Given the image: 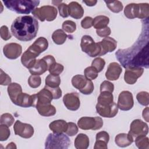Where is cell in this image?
<instances>
[{"label":"cell","instance_id":"obj_1","mask_svg":"<svg viewBox=\"0 0 149 149\" xmlns=\"http://www.w3.org/2000/svg\"><path fill=\"white\" fill-rule=\"evenodd\" d=\"M148 30L142 32L137 41L131 47L118 49L115 55L122 64L127 67H144L148 68Z\"/></svg>","mask_w":149,"mask_h":149},{"label":"cell","instance_id":"obj_2","mask_svg":"<svg viewBox=\"0 0 149 149\" xmlns=\"http://www.w3.org/2000/svg\"><path fill=\"white\" fill-rule=\"evenodd\" d=\"M11 33L17 40L29 41L34 39L38 30L37 20L31 16H22L16 17L10 26Z\"/></svg>","mask_w":149,"mask_h":149},{"label":"cell","instance_id":"obj_3","mask_svg":"<svg viewBox=\"0 0 149 149\" xmlns=\"http://www.w3.org/2000/svg\"><path fill=\"white\" fill-rule=\"evenodd\" d=\"M48 47V40L43 37H38L23 54L21 57L22 65L29 69L31 68L37 61L36 58Z\"/></svg>","mask_w":149,"mask_h":149},{"label":"cell","instance_id":"obj_4","mask_svg":"<svg viewBox=\"0 0 149 149\" xmlns=\"http://www.w3.org/2000/svg\"><path fill=\"white\" fill-rule=\"evenodd\" d=\"M4 5L9 10L19 14H29L39 5L40 1L4 0Z\"/></svg>","mask_w":149,"mask_h":149},{"label":"cell","instance_id":"obj_5","mask_svg":"<svg viewBox=\"0 0 149 149\" xmlns=\"http://www.w3.org/2000/svg\"><path fill=\"white\" fill-rule=\"evenodd\" d=\"M124 14L130 19L139 18L148 19L149 16V5L147 3H129L124 9Z\"/></svg>","mask_w":149,"mask_h":149},{"label":"cell","instance_id":"obj_6","mask_svg":"<svg viewBox=\"0 0 149 149\" xmlns=\"http://www.w3.org/2000/svg\"><path fill=\"white\" fill-rule=\"evenodd\" d=\"M70 144L69 138L62 133H49L45 142L46 149H66Z\"/></svg>","mask_w":149,"mask_h":149},{"label":"cell","instance_id":"obj_7","mask_svg":"<svg viewBox=\"0 0 149 149\" xmlns=\"http://www.w3.org/2000/svg\"><path fill=\"white\" fill-rule=\"evenodd\" d=\"M80 47L82 51L86 53L90 57L101 56V48L98 42L95 43L92 37L84 35L81 39Z\"/></svg>","mask_w":149,"mask_h":149},{"label":"cell","instance_id":"obj_8","mask_svg":"<svg viewBox=\"0 0 149 149\" xmlns=\"http://www.w3.org/2000/svg\"><path fill=\"white\" fill-rule=\"evenodd\" d=\"M72 86L85 95L91 94L94 90V84L91 80L81 74L74 76L71 80Z\"/></svg>","mask_w":149,"mask_h":149},{"label":"cell","instance_id":"obj_9","mask_svg":"<svg viewBox=\"0 0 149 149\" xmlns=\"http://www.w3.org/2000/svg\"><path fill=\"white\" fill-rule=\"evenodd\" d=\"M31 13L36 18L41 22L45 20L51 22L56 19L58 11L54 6L45 5L40 8H36Z\"/></svg>","mask_w":149,"mask_h":149},{"label":"cell","instance_id":"obj_10","mask_svg":"<svg viewBox=\"0 0 149 149\" xmlns=\"http://www.w3.org/2000/svg\"><path fill=\"white\" fill-rule=\"evenodd\" d=\"M55 62V59L52 55H47L41 59H37L34 66L29 69V72L33 75H41L44 73L49 66Z\"/></svg>","mask_w":149,"mask_h":149},{"label":"cell","instance_id":"obj_11","mask_svg":"<svg viewBox=\"0 0 149 149\" xmlns=\"http://www.w3.org/2000/svg\"><path fill=\"white\" fill-rule=\"evenodd\" d=\"M77 125L82 130H98L103 126V120L101 117L84 116L80 118Z\"/></svg>","mask_w":149,"mask_h":149},{"label":"cell","instance_id":"obj_12","mask_svg":"<svg viewBox=\"0 0 149 149\" xmlns=\"http://www.w3.org/2000/svg\"><path fill=\"white\" fill-rule=\"evenodd\" d=\"M148 133V127L147 124L140 119H135L131 123L128 133L134 139L137 136H146Z\"/></svg>","mask_w":149,"mask_h":149},{"label":"cell","instance_id":"obj_13","mask_svg":"<svg viewBox=\"0 0 149 149\" xmlns=\"http://www.w3.org/2000/svg\"><path fill=\"white\" fill-rule=\"evenodd\" d=\"M13 130L16 135H18L24 139L31 137L34 133L33 127L28 123H22L17 120L13 126Z\"/></svg>","mask_w":149,"mask_h":149},{"label":"cell","instance_id":"obj_14","mask_svg":"<svg viewBox=\"0 0 149 149\" xmlns=\"http://www.w3.org/2000/svg\"><path fill=\"white\" fill-rule=\"evenodd\" d=\"M134 105L133 95L129 91H122L118 99L117 106L122 111H129L131 109Z\"/></svg>","mask_w":149,"mask_h":149},{"label":"cell","instance_id":"obj_15","mask_svg":"<svg viewBox=\"0 0 149 149\" xmlns=\"http://www.w3.org/2000/svg\"><path fill=\"white\" fill-rule=\"evenodd\" d=\"M125 69L124 80L129 84H134L144 72V69L141 67H127Z\"/></svg>","mask_w":149,"mask_h":149},{"label":"cell","instance_id":"obj_16","mask_svg":"<svg viewBox=\"0 0 149 149\" xmlns=\"http://www.w3.org/2000/svg\"><path fill=\"white\" fill-rule=\"evenodd\" d=\"M95 108L97 112L100 116L104 118H113L118 112V106L114 102L106 105H101L97 104Z\"/></svg>","mask_w":149,"mask_h":149},{"label":"cell","instance_id":"obj_17","mask_svg":"<svg viewBox=\"0 0 149 149\" xmlns=\"http://www.w3.org/2000/svg\"><path fill=\"white\" fill-rule=\"evenodd\" d=\"M63 102L66 108L70 111H76L80 106V97L76 92L66 94L63 96Z\"/></svg>","mask_w":149,"mask_h":149},{"label":"cell","instance_id":"obj_18","mask_svg":"<svg viewBox=\"0 0 149 149\" xmlns=\"http://www.w3.org/2000/svg\"><path fill=\"white\" fill-rule=\"evenodd\" d=\"M22 52V46L17 43H8L3 48L4 55L9 59H16L20 56Z\"/></svg>","mask_w":149,"mask_h":149},{"label":"cell","instance_id":"obj_19","mask_svg":"<svg viewBox=\"0 0 149 149\" xmlns=\"http://www.w3.org/2000/svg\"><path fill=\"white\" fill-rule=\"evenodd\" d=\"M122 72V69L119 63L112 62L109 64L105 72V77L109 80H116L119 79Z\"/></svg>","mask_w":149,"mask_h":149},{"label":"cell","instance_id":"obj_20","mask_svg":"<svg viewBox=\"0 0 149 149\" xmlns=\"http://www.w3.org/2000/svg\"><path fill=\"white\" fill-rule=\"evenodd\" d=\"M36 100V95H29L28 94L22 93L17 97L15 105L23 107V108H29L30 107L34 106V102Z\"/></svg>","mask_w":149,"mask_h":149},{"label":"cell","instance_id":"obj_21","mask_svg":"<svg viewBox=\"0 0 149 149\" xmlns=\"http://www.w3.org/2000/svg\"><path fill=\"white\" fill-rule=\"evenodd\" d=\"M101 48V56L104 55L108 52H111L113 51L117 47L116 41L109 37H105L102 40L98 42Z\"/></svg>","mask_w":149,"mask_h":149},{"label":"cell","instance_id":"obj_22","mask_svg":"<svg viewBox=\"0 0 149 149\" xmlns=\"http://www.w3.org/2000/svg\"><path fill=\"white\" fill-rule=\"evenodd\" d=\"M35 95H36V100L34 102V106L36 104H51L52 100H53V96L51 92L45 86Z\"/></svg>","mask_w":149,"mask_h":149},{"label":"cell","instance_id":"obj_23","mask_svg":"<svg viewBox=\"0 0 149 149\" xmlns=\"http://www.w3.org/2000/svg\"><path fill=\"white\" fill-rule=\"evenodd\" d=\"M68 5L69 16L75 19H79L83 17L84 9L80 4L77 2L73 1L70 2Z\"/></svg>","mask_w":149,"mask_h":149},{"label":"cell","instance_id":"obj_24","mask_svg":"<svg viewBox=\"0 0 149 149\" xmlns=\"http://www.w3.org/2000/svg\"><path fill=\"white\" fill-rule=\"evenodd\" d=\"M34 107L36 108L39 114L43 116H53L56 113V112L55 107L54 105H51V104H36Z\"/></svg>","mask_w":149,"mask_h":149},{"label":"cell","instance_id":"obj_25","mask_svg":"<svg viewBox=\"0 0 149 149\" xmlns=\"http://www.w3.org/2000/svg\"><path fill=\"white\" fill-rule=\"evenodd\" d=\"M134 141L133 137L129 133H119L116 136L115 142L120 147H126L130 146Z\"/></svg>","mask_w":149,"mask_h":149},{"label":"cell","instance_id":"obj_26","mask_svg":"<svg viewBox=\"0 0 149 149\" xmlns=\"http://www.w3.org/2000/svg\"><path fill=\"white\" fill-rule=\"evenodd\" d=\"M68 127V123L62 119L55 120L51 122L49 125V129L55 133H65Z\"/></svg>","mask_w":149,"mask_h":149},{"label":"cell","instance_id":"obj_27","mask_svg":"<svg viewBox=\"0 0 149 149\" xmlns=\"http://www.w3.org/2000/svg\"><path fill=\"white\" fill-rule=\"evenodd\" d=\"M8 93L10 100L15 104L17 97L22 93V87L16 83H11L8 85Z\"/></svg>","mask_w":149,"mask_h":149},{"label":"cell","instance_id":"obj_28","mask_svg":"<svg viewBox=\"0 0 149 149\" xmlns=\"http://www.w3.org/2000/svg\"><path fill=\"white\" fill-rule=\"evenodd\" d=\"M89 138L84 133L79 134L74 140V147L76 149H86L89 146Z\"/></svg>","mask_w":149,"mask_h":149},{"label":"cell","instance_id":"obj_29","mask_svg":"<svg viewBox=\"0 0 149 149\" xmlns=\"http://www.w3.org/2000/svg\"><path fill=\"white\" fill-rule=\"evenodd\" d=\"M109 22L108 17L104 15H100L95 17L93 20V26L96 29H101L107 27Z\"/></svg>","mask_w":149,"mask_h":149},{"label":"cell","instance_id":"obj_30","mask_svg":"<svg viewBox=\"0 0 149 149\" xmlns=\"http://www.w3.org/2000/svg\"><path fill=\"white\" fill-rule=\"evenodd\" d=\"M113 102V96L112 93L108 91H102L97 99V104L101 105H106Z\"/></svg>","mask_w":149,"mask_h":149},{"label":"cell","instance_id":"obj_31","mask_svg":"<svg viewBox=\"0 0 149 149\" xmlns=\"http://www.w3.org/2000/svg\"><path fill=\"white\" fill-rule=\"evenodd\" d=\"M68 37V35L61 29L56 30L52 34V39L54 43L57 45L63 44Z\"/></svg>","mask_w":149,"mask_h":149},{"label":"cell","instance_id":"obj_32","mask_svg":"<svg viewBox=\"0 0 149 149\" xmlns=\"http://www.w3.org/2000/svg\"><path fill=\"white\" fill-rule=\"evenodd\" d=\"M45 83V86L48 87L52 88L58 87L61 84V78L59 76H55L49 74L46 77Z\"/></svg>","mask_w":149,"mask_h":149},{"label":"cell","instance_id":"obj_33","mask_svg":"<svg viewBox=\"0 0 149 149\" xmlns=\"http://www.w3.org/2000/svg\"><path fill=\"white\" fill-rule=\"evenodd\" d=\"M107 5V6L109 9L113 13H119L123 9V5L119 1H104Z\"/></svg>","mask_w":149,"mask_h":149},{"label":"cell","instance_id":"obj_34","mask_svg":"<svg viewBox=\"0 0 149 149\" xmlns=\"http://www.w3.org/2000/svg\"><path fill=\"white\" fill-rule=\"evenodd\" d=\"M135 144L140 149H148V138L146 136H140L135 138Z\"/></svg>","mask_w":149,"mask_h":149},{"label":"cell","instance_id":"obj_35","mask_svg":"<svg viewBox=\"0 0 149 149\" xmlns=\"http://www.w3.org/2000/svg\"><path fill=\"white\" fill-rule=\"evenodd\" d=\"M64 69V67L62 65L55 62L52 64L48 68V71L50 74L55 76H59Z\"/></svg>","mask_w":149,"mask_h":149},{"label":"cell","instance_id":"obj_36","mask_svg":"<svg viewBox=\"0 0 149 149\" xmlns=\"http://www.w3.org/2000/svg\"><path fill=\"white\" fill-rule=\"evenodd\" d=\"M136 98L139 104L141 105L147 106L149 104V94L148 92L141 91L137 93Z\"/></svg>","mask_w":149,"mask_h":149},{"label":"cell","instance_id":"obj_37","mask_svg":"<svg viewBox=\"0 0 149 149\" xmlns=\"http://www.w3.org/2000/svg\"><path fill=\"white\" fill-rule=\"evenodd\" d=\"M63 30L68 33H72L76 30V23L72 20H65L63 22L62 25Z\"/></svg>","mask_w":149,"mask_h":149},{"label":"cell","instance_id":"obj_38","mask_svg":"<svg viewBox=\"0 0 149 149\" xmlns=\"http://www.w3.org/2000/svg\"><path fill=\"white\" fill-rule=\"evenodd\" d=\"M84 76L87 79H90L91 80L95 79L98 75V72H97V70L92 66L86 68L84 69Z\"/></svg>","mask_w":149,"mask_h":149},{"label":"cell","instance_id":"obj_39","mask_svg":"<svg viewBox=\"0 0 149 149\" xmlns=\"http://www.w3.org/2000/svg\"><path fill=\"white\" fill-rule=\"evenodd\" d=\"M15 121L13 116L9 113H3L0 119V123L1 125H5L9 127L12 125Z\"/></svg>","mask_w":149,"mask_h":149},{"label":"cell","instance_id":"obj_40","mask_svg":"<svg viewBox=\"0 0 149 149\" xmlns=\"http://www.w3.org/2000/svg\"><path fill=\"white\" fill-rule=\"evenodd\" d=\"M41 83V79L38 75L31 74L28 79V84L33 88L38 87Z\"/></svg>","mask_w":149,"mask_h":149},{"label":"cell","instance_id":"obj_41","mask_svg":"<svg viewBox=\"0 0 149 149\" xmlns=\"http://www.w3.org/2000/svg\"><path fill=\"white\" fill-rule=\"evenodd\" d=\"M10 134V132L9 126L5 125H1L0 126V141H6L8 139Z\"/></svg>","mask_w":149,"mask_h":149},{"label":"cell","instance_id":"obj_42","mask_svg":"<svg viewBox=\"0 0 149 149\" xmlns=\"http://www.w3.org/2000/svg\"><path fill=\"white\" fill-rule=\"evenodd\" d=\"M105 62L104 59L100 57L95 58L91 63V66L94 67L98 72H100L102 70L105 66Z\"/></svg>","mask_w":149,"mask_h":149},{"label":"cell","instance_id":"obj_43","mask_svg":"<svg viewBox=\"0 0 149 149\" xmlns=\"http://www.w3.org/2000/svg\"><path fill=\"white\" fill-rule=\"evenodd\" d=\"M78 132V127L73 122H68L67 129L65 133L69 136H73Z\"/></svg>","mask_w":149,"mask_h":149},{"label":"cell","instance_id":"obj_44","mask_svg":"<svg viewBox=\"0 0 149 149\" xmlns=\"http://www.w3.org/2000/svg\"><path fill=\"white\" fill-rule=\"evenodd\" d=\"M114 90V85L111 82L105 80L100 85V91H108L112 93Z\"/></svg>","mask_w":149,"mask_h":149},{"label":"cell","instance_id":"obj_45","mask_svg":"<svg viewBox=\"0 0 149 149\" xmlns=\"http://www.w3.org/2000/svg\"><path fill=\"white\" fill-rule=\"evenodd\" d=\"M58 8L59 12V15L62 17H68L69 16L68 5L65 3H61L58 6Z\"/></svg>","mask_w":149,"mask_h":149},{"label":"cell","instance_id":"obj_46","mask_svg":"<svg viewBox=\"0 0 149 149\" xmlns=\"http://www.w3.org/2000/svg\"><path fill=\"white\" fill-rule=\"evenodd\" d=\"M1 75H0V84L2 86L9 85L11 83L10 77L5 73L2 69H1Z\"/></svg>","mask_w":149,"mask_h":149},{"label":"cell","instance_id":"obj_47","mask_svg":"<svg viewBox=\"0 0 149 149\" xmlns=\"http://www.w3.org/2000/svg\"><path fill=\"white\" fill-rule=\"evenodd\" d=\"M0 34H1V37L2 38V39H3L5 41L9 40L12 37L10 33H9L8 27L5 25L2 26L1 27Z\"/></svg>","mask_w":149,"mask_h":149},{"label":"cell","instance_id":"obj_48","mask_svg":"<svg viewBox=\"0 0 149 149\" xmlns=\"http://www.w3.org/2000/svg\"><path fill=\"white\" fill-rule=\"evenodd\" d=\"M45 87L51 92L52 96H53V99L57 100L62 97V90L59 87H55V88L49 87L47 86H45Z\"/></svg>","mask_w":149,"mask_h":149},{"label":"cell","instance_id":"obj_49","mask_svg":"<svg viewBox=\"0 0 149 149\" xmlns=\"http://www.w3.org/2000/svg\"><path fill=\"white\" fill-rule=\"evenodd\" d=\"M95 138L96 140H101L108 144L109 140V136L107 132L101 131L97 133Z\"/></svg>","mask_w":149,"mask_h":149},{"label":"cell","instance_id":"obj_50","mask_svg":"<svg viewBox=\"0 0 149 149\" xmlns=\"http://www.w3.org/2000/svg\"><path fill=\"white\" fill-rule=\"evenodd\" d=\"M93 18L90 16L85 17L81 21V26L85 29H90L93 26Z\"/></svg>","mask_w":149,"mask_h":149},{"label":"cell","instance_id":"obj_51","mask_svg":"<svg viewBox=\"0 0 149 149\" xmlns=\"http://www.w3.org/2000/svg\"><path fill=\"white\" fill-rule=\"evenodd\" d=\"M111 30L109 27H106L103 29L96 30L97 34L101 37H107L111 34Z\"/></svg>","mask_w":149,"mask_h":149},{"label":"cell","instance_id":"obj_52","mask_svg":"<svg viewBox=\"0 0 149 149\" xmlns=\"http://www.w3.org/2000/svg\"><path fill=\"white\" fill-rule=\"evenodd\" d=\"M107 143L101 140H96L94 147V149H107Z\"/></svg>","mask_w":149,"mask_h":149},{"label":"cell","instance_id":"obj_53","mask_svg":"<svg viewBox=\"0 0 149 149\" xmlns=\"http://www.w3.org/2000/svg\"><path fill=\"white\" fill-rule=\"evenodd\" d=\"M142 115H143V119L147 122H149V119H148V107H147L145 109H143V113H142Z\"/></svg>","mask_w":149,"mask_h":149},{"label":"cell","instance_id":"obj_54","mask_svg":"<svg viewBox=\"0 0 149 149\" xmlns=\"http://www.w3.org/2000/svg\"><path fill=\"white\" fill-rule=\"evenodd\" d=\"M83 2L86 3V5L87 6H94L97 1L96 0H91V1H83Z\"/></svg>","mask_w":149,"mask_h":149},{"label":"cell","instance_id":"obj_55","mask_svg":"<svg viewBox=\"0 0 149 149\" xmlns=\"http://www.w3.org/2000/svg\"><path fill=\"white\" fill-rule=\"evenodd\" d=\"M16 148V146L15 144L13 142H11L8 144V146L6 147V148Z\"/></svg>","mask_w":149,"mask_h":149},{"label":"cell","instance_id":"obj_56","mask_svg":"<svg viewBox=\"0 0 149 149\" xmlns=\"http://www.w3.org/2000/svg\"><path fill=\"white\" fill-rule=\"evenodd\" d=\"M61 2H62V1H52V3L55 6H58Z\"/></svg>","mask_w":149,"mask_h":149}]
</instances>
